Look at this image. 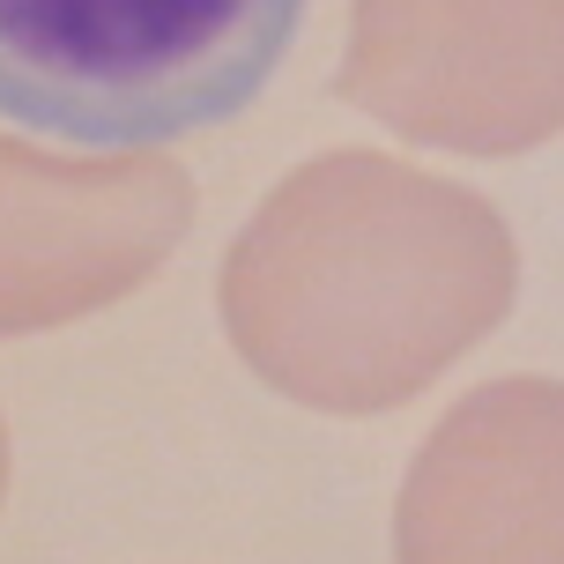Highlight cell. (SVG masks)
<instances>
[{
	"mask_svg": "<svg viewBox=\"0 0 564 564\" xmlns=\"http://www.w3.org/2000/svg\"><path fill=\"white\" fill-rule=\"evenodd\" d=\"M520 297L506 216L379 149L312 156L224 253V335L260 387L319 416H387L446 379Z\"/></svg>",
	"mask_w": 564,
	"mask_h": 564,
	"instance_id": "obj_1",
	"label": "cell"
},
{
	"mask_svg": "<svg viewBox=\"0 0 564 564\" xmlns=\"http://www.w3.org/2000/svg\"><path fill=\"white\" fill-rule=\"evenodd\" d=\"M0 498H8V423H0Z\"/></svg>",
	"mask_w": 564,
	"mask_h": 564,
	"instance_id": "obj_6",
	"label": "cell"
},
{
	"mask_svg": "<svg viewBox=\"0 0 564 564\" xmlns=\"http://www.w3.org/2000/svg\"><path fill=\"white\" fill-rule=\"evenodd\" d=\"M305 0H0V119L83 149H164L275 83Z\"/></svg>",
	"mask_w": 564,
	"mask_h": 564,
	"instance_id": "obj_2",
	"label": "cell"
},
{
	"mask_svg": "<svg viewBox=\"0 0 564 564\" xmlns=\"http://www.w3.org/2000/svg\"><path fill=\"white\" fill-rule=\"evenodd\" d=\"M341 105L453 156L564 134V0H349Z\"/></svg>",
	"mask_w": 564,
	"mask_h": 564,
	"instance_id": "obj_3",
	"label": "cell"
},
{
	"mask_svg": "<svg viewBox=\"0 0 564 564\" xmlns=\"http://www.w3.org/2000/svg\"><path fill=\"white\" fill-rule=\"evenodd\" d=\"M394 564H564V379H490L431 423Z\"/></svg>",
	"mask_w": 564,
	"mask_h": 564,
	"instance_id": "obj_5",
	"label": "cell"
},
{
	"mask_svg": "<svg viewBox=\"0 0 564 564\" xmlns=\"http://www.w3.org/2000/svg\"><path fill=\"white\" fill-rule=\"evenodd\" d=\"M194 230V178L164 149L53 156L0 134V341L134 297Z\"/></svg>",
	"mask_w": 564,
	"mask_h": 564,
	"instance_id": "obj_4",
	"label": "cell"
}]
</instances>
